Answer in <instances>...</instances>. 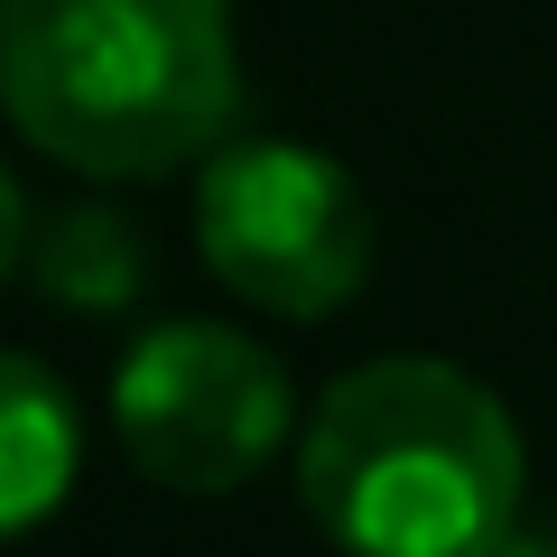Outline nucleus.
Returning <instances> with one entry per match:
<instances>
[{
	"mask_svg": "<svg viewBox=\"0 0 557 557\" xmlns=\"http://www.w3.org/2000/svg\"><path fill=\"white\" fill-rule=\"evenodd\" d=\"M0 112L75 177H168L242 131L233 0H0Z\"/></svg>",
	"mask_w": 557,
	"mask_h": 557,
	"instance_id": "1",
	"label": "nucleus"
},
{
	"mask_svg": "<svg viewBox=\"0 0 557 557\" xmlns=\"http://www.w3.org/2000/svg\"><path fill=\"white\" fill-rule=\"evenodd\" d=\"M520 474L511 409L428 354L354 362L298 437V502L344 557H493Z\"/></svg>",
	"mask_w": 557,
	"mask_h": 557,
	"instance_id": "2",
	"label": "nucleus"
},
{
	"mask_svg": "<svg viewBox=\"0 0 557 557\" xmlns=\"http://www.w3.org/2000/svg\"><path fill=\"white\" fill-rule=\"evenodd\" d=\"M196 260L260 317H335L372 278V205L307 139H223L196 177Z\"/></svg>",
	"mask_w": 557,
	"mask_h": 557,
	"instance_id": "3",
	"label": "nucleus"
},
{
	"mask_svg": "<svg viewBox=\"0 0 557 557\" xmlns=\"http://www.w3.org/2000/svg\"><path fill=\"white\" fill-rule=\"evenodd\" d=\"M112 437L168 493H196V502L242 493L288 437V372L233 325H205V317L149 325L121 354Z\"/></svg>",
	"mask_w": 557,
	"mask_h": 557,
	"instance_id": "4",
	"label": "nucleus"
},
{
	"mask_svg": "<svg viewBox=\"0 0 557 557\" xmlns=\"http://www.w3.org/2000/svg\"><path fill=\"white\" fill-rule=\"evenodd\" d=\"M84 465V418L38 354H0V548L57 520Z\"/></svg>",
	"mask_w": 557,
	"mask_h": 557,
	"instance_id": "5",
	"label": "nucleus"
},
{
	"mask_svg": "<svg viewBox=\"0 0 557 557\" xmlns=\"http://www.w3.org/2000/svg\"><path fill=\"white\" fill-rule=\"evenodd\" d=\"M38 288L65 307H131L149 288V251L112 205H65L57 223H38Z\"/></svg>",
	"mask_w": 557,
	"mask_h": 557,
	"instance_id": "6",
	"label": "nucleus"
},
{
	"mask_svg": "<svg viewBox=\"0 0 557 557\" xmlns=\"http://www.w3.org/2000/svg\"><path fill=\"white\" fill-rule=\"evenodd\" d=\"M28 251H38V223H28L20 177L0 168V288H10V270H28Z\"/></svg>",
	"mask_w": 557,
	"mask_h": 557,
	"instance_id": "7",
	"label": "nucleus"
},
{
	"mask_svg": "<svg viewBox=\"0 0 557 557\" xmlns=\"http://www.w3.org/2000/svg\"><path fill=\"white\" fill-rule=\"evenodd\" d=\"M493 557H557V548H511V539H502V548H493Z\"/></svg>",
	"mask_w": 557,
	"mask_h": 557,
	"instance_id": "8",
	"label": "nucleus"
}]
</instances>
